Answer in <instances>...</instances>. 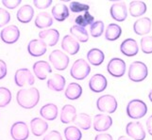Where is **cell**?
Segmentation results:
<instances>
[{"mask_svg":"<svg viewBox=\"0 0 152 140\" xmlns=\"http://www.w3.org/2000/svg\"><path fill=\"white\" fill-rule=\"evenodd\" d=\"M43 140H62L61 134L58 131H51L44 137Z\"/></svg>","mask_w":152,"mask_h":140,"instance_id":"7bdbcfd3","label":"cell"},{"mask_svg":"<svg viewBox=\"0 0 152 140\" xmlns=\"http://www.w3.org/2000/svg\"><path fill=\"white\" fill-rule=\"evenodd\" d=\"M122 34V28L116 24H110L105 31V39L110 41L116 40Z\"/></svg>","mask_w":152,"mask_h":140,"instance_id":"1f68e13d","label":"cell"},{"mask_svg":"<svg viewBox=\"0 0 152 140\" xmlns=\"http://www.w3.org/2000/svg\"><path fill=\"white\" fill-rule=\"evenodd\" d=\"M148 99H149V101L152 102V89L149 91V93H148Z\"/></svg>","mask_w":152,"mask_h":140,"instance_id":"c3c4849f","label":"cell"},{"mask_svg":"<svg viewBox=\"0 0 152 140\" xmlns=\"http://www.w3.org/2000/svg\"><path fill=\"white\" fill-rule=\"evenodd\" d=\"M120 51L123 55L129 58L136 56L139 52L137 41L134 39H126L120 45Z\"/></svg>","mask_w":152,"mask_h":140,"instance_id":"ac0fdd59","label":"cell"},{"mask_svg":"<svg viewBox=\"0 0 152 140\" xmlns=\"http://www.w3.org/2000/svg\"><path fill=\"white\" fill-rule=\"evenodd\" d=\"M65 97L69 100H77L82 94V87L77 83H70L65 89Z\"/></svg>","mask_w":152,"mask_h":140,"instance_id":"f1b7e54d","label":"cell"},{"mask_svg":"<svg viewBox=\"0 0 152 140\" xmlns=\"http://www.w3.org/2000/svg\"><path fill=\"white\" fill-rule=\"evenodd\" d=\"M133 30L136 35H146L151 30V20L148 17H144L136 20L133 25Z\"/></svg>","mask_w":152,"mask_h":140,"instance_id":"ffe728a7","label":"cell"},{"mask_svg":"<svg viewBox=\"0 0 152 140\" xmlns=\"http://www.w3.org/2000/svg\"><path fill=\"white\" fill-rule=\"evenodd\" d=\"M33 4L37 9H45L50 7V5L52 4V0H34Z\"/></svg>","mask_w":152,"mask_h":140,"instance_id":"60d3db41","label":"cell"},{"mask_svg":"<svg viewBox=\"0 0 152 140\" xmlns=\"http://www.w3.org/2000/svg\"><path fill=\"white\" fill-rule=\"evenodd\" d=\"M129 14L132 17H140L146 12V5L143 1H139V0H134L129 3Z\"/></svg>","mask_w":152,"mask_h":140,"instance_id":"83f0119b","label":"cell"},{"mask_svg":"<svg viewBox=\"0 0 152 140\" xmlns=\"http://www.w3.org/2000/svg\"><path fill=\"white\" fill-rule=\"evenodd\" d=\"M113 125V118L105 114H97L94 118V129L99 133L106 132Z\"/></svg>","mask_w":152,"mask_h":140,"instance_id":"7c38bea8","label":"cell"},{"mask_svg":"<svg viewBox=\"0 0 152 140\" xmlns=\"http://www.w3.org/2000/svg\"><path fill=\"white\" fill-rule=\"evenodd\" d=\"M64 136L66 140H81L82 133L77 126H68L64 129Z\"/></svg>","mask_w":152,"mask_h":140,"instance_id":"836d02e7","label":"cell"},{"mask_svg":"<svg viewBox=\"0 0 152 140\" xmlns=\"http://www.w3.org/2000/svg\"><path fill=\"white\" fill-rule=\"evenodd\" d=\"M126 133L134 140H145V132L142 125V123L139 121H132L129 122L126 126Z\"/></svg>","mask_w":152,"mask_h":140,"instance_id":"8fae6325","label":"cell"},{"mask_svg":"<svg viewBox=\"0 0 152 140\" xmlns=\"http://www.w3.org/2000/svg\"><path fill=\"white\" fill-rule=\"evenodd\" d=\"M117 101L113 95H103L96 101V107L100 112L113 114L117 109Z\"/></svg>","mask_w":152,"mask_h":140,"instance_id":"5b68a950","label":"cell"},{"mask_svg":"<svg viewBox=\"0 0 152 140\" xmlns=\"http://www.w3.org/2000/svg\"><path fill=\"white\" fill-rule=\"evenodd\" d=\"M118 140H130L129 137H127V136H120L119 138H118Z\"/></svg>","mask_w":152,"mask_h":140,"instance_id":"7dc6e473","label":"cell"},{"mask_svg":"<svg viewBox=\"0 0 152 140\" xmlns=\"http://www.w3.org/2000/svg\"><path fill=\"white\" fill-rule=\"evenodd\" d=\"M87 59L90 64L94 66H99L103 63V61L105 59V55L100 49L93 48L88 51Z\"/></svg>","mask_w":152,"mask_h":140,"instance_id":"4316f807","label":"cell"},{"mask_svg":"<svg viewBox=\"0 0 152 140\" xmlns=\"http://www.w3.org/2000/svg\"><path fill=\"white\" fill-rule=\"evenodd\" d=\"M53 25V18L48 12H40L35 19L36 27L43 29L45 27H49Z\"/></svg>","mask_w":152,"mask_h":140,"instance_id":"4dcf8cb0","label":"cell"},{"mask_svg":"<svg viewBox=\"0 0 152 140\" xmlns=\"http://www.w3.org/2000/svg\"><path fill=\"white\" fill-rule=\"evenodd\" d=\"M110 13L113 20L117 22H124L128 17V9L125 2L113 3L110 9Z\"/></svg>","mask_w":152,"mask_h":140,"instance_id":"4fadbf2b","label":"cell"},{"mask_svg":"<svg viewBox=\"0 0 152 140\" xmlns=\"http://www.w3.org/2000/svg\"><path fill=\"white\" fill-rule=\"evenodd\" d=\"M39 38L41 40L48 46H55L60 39V33L57 29H45L39 33Z\"/></svg>","mask_w":152,"mask_h":140,"instance_id":"e0dca14e","label":"cell"},{"mask_svg":"<svg viewBox=\"0 0 152 140\" xmlns=\"http://www.w3.org/2000/svg\"><path fill=\"white\" fill-rule=\"evenodd\" d=\"M0 38L5 43L13 44L20 38V30L14 25H9L7 27H4L0 32Z\"/></svg>","mask_w":152,"mask_h":140,"instance_id":"9c48e42d","label":"cell"},{"mask_svg":"<svg viewBox=\"0 0 152 140\" xmlns=\"http://www.w3.org/2000/svg\"><path fill=\"white\" fill-rule=\"evenodd\" d=\"M148 74V69L144 62L134 61L129 65V78L132 82H142Z\"/></svg>","mask_w":152,"mask_h":140,"instance_id":"3957f363","label":"cell"},{"mask_svg":"<svg viewBox=\"0 0 152 140\" xmlns=\"http://www.w3.org/2000/svg\"><path fill=\"white\" fill-rule=\"evenodd\" d=\"M10 136L13 140H27L29 136V130L24 121L14 122L10 127Z\"/></svg>","mask_w":152,"mask_h":140,"instance_id":"ba28073f","label":"cell"},{"mask_svg":"<svg viewBox=\"0 0 152 140\" xmlns=\"http://www.w3.org/2000/svg\"><path fill=\"white\" fill-rule=\"evenodd\" d=\"M61 48L69 55H76L80 51V43L70 35H66L62 39Z\"/></svg>","mask_w":152,"mask_h":140,"instance_id":"d6986e66","label":"cell"},{"mask_svg":"<svg viewBox=\"0 0 152 140\" xmlns=\"http://www.w3.org/2000/svg\"><path fill=\"white\" fill-rule=\"evenodd\" d=\"M34 16V9L30 5H24L21 7L16 14L17 20L22 24H28Z\"/></svg>","mask_w":152,"mask_h":140,"instance_id":"7402d4cb","label":"cell"},{"mask_svg":"<svg viewBox=\"0 0 152 140\" xmlns=\"http://www.w3.org/2000/svg\"><path fill=\"white\" fill-rule=\"evenodd\" d=\"M95 140H113V136L110 134H98L95 137Z\"/></svg>","mask_w":152,"mask_h":140,"instance_id":"f6af8a7d","label":"cell"},{"mask_svg":"<svg viewBox=\"0 0 152 140\" xmlns=\"http://www.w3.org/2000/svg\"><path fill=\"white\" fill-rule=\"evenodd\" d=\"M126 112H127L129 118H133V120H139V118H142L146 115L148 106L142 100L134 99L128 103Z\"/></svg>","mask_w":152,"mask_h":140,"instance_id":"7a4b0ae2","label":"cell"},{"mask_svg":"<svg viewBox=\"0 0 152 140\" xmlns=\"http://www.w3.org/2000/svg\"><path fill=\"white\" fill-rule=\"evenodd\" d=\"M51 13L53 18L56 21H58V22H64V20L69 17V9H68L66 5L61 3L55 5L52 8Z\"/></svg>","mask_w":152,"mask_h":140,"instance_id":"484cf974","label":"cell"},{"mask_svg":"<svg viewBox=\"0 0 152 140\" xmlns=\"http://www.w3.org/2000/svg\"><path fill=\"white\" fill-rule=\"evenodd\" d=\"M94 20H95V18H94L93 15H91L90 12H85L84 14L78 15L75 19V22H76V25H78V27H85L86 25H92L94 23Z\"/></svg>","mask_w":152,"mask_h":140,"instance_id":"e575fe53","label":"cell"},{"mask_svg":"<svg viewBox=\"0 0 152 140\" xmlns=\"http://www.w3.org/2000/svg\"><path fill=\"white\" fill-rule=\"evenodd\" d=\"M70 32L80 43H86L89 40V35L85 27H81L75 25L70 28Z\"/></svg>","mask_w":152,"mask_h":140,"instance_id":"d6a6232c","label":"cell"},{"mask_svg":"<svg viewBox=\"0 0 152 140\" xmlns=\"http://www.w3.org/2000/svg\"><path fill=\"white\" fill-rule=\"evenodd\" d=\"M12 101V92L7 87H0V107L7 106Z\"/></svg>","mask_w":152,"mask_h":140,"instance_id":"d590c367","label":"cell"},{"mask_svg":"<svg viewBox=\"0 0 152 140\" xmlns=\"http://www.w3.org/2000/svg\"><path fill=\"white\" fill-rule=\"evenodd\" d=\"M10 21V14L8 10L0 8V27L6 25Z\"/></svg>","mask_w":152,"mask_h":140,"instance_id":"ab89813d","label":"cell"},{"mask_svg":"<svg viewBox=\"0 0 152 140\" xmlns=\"http://www.w3.org/2000/svg\"><path fill=\"white\" fill-rule=\"evenodd\" d=\"M107 71L113 77H122L126 72V63L121 58H114L109 61L107 65Z\"/></svg>","mask_w":152,"mask_h":140,"instance_id":"30bf717a","label":"cell"},{"mask_svg":"<svg viewBox=\"0 0 152 140\" xmlns=\"http://www.w3.org/2000/svg\"><path fill=\"white\" fill-rule=\"evenodd\" d=\"M91 71V67L84 59H77L74 62L70 70V74L76 80H84Z\"/></svg>","mask_w":152,"mask_h":140,"instance_id":"277c9868","label":"cell"},{"mask_svg":"<svg viewBox=\"0 0 152 140\" xmlns=\"http://www.w3.org/2000/svg\"><path fill=\"white\" fill-rule=\"evenodd\" d=\"M14 82L18 87H23L26 86H32L35 83L34 75L28 69L23 68L16 71L14 74Z\"/></svg>","mask_w":152,"mask_h":140,"instance_id":"52a82bcc","label":"cell"},{"mask_svg":"<svg viewBox=\"0 0 152 140\" xmlns=\"http://www.w3.org/2000/svg\"><path fill=\"white\" fill-rule=\"evenodd\" d=\"M7 75V64L4 60L0 59V80L5 78Z\"/></svg>","mask_w":152,"mask_h":140,"instance_id":"ee69618b","label":"cell"},{"mask_svg":"<svg viewBox=\"0 0 152 140\" xmlns=\"http://www.w3.org/2000/svg\"><path fill=\"white\" fill-rule=\"evenodd\" d=\"M77 117V110L74 105H65L61 111V121L64 124H68L74 121Z\"/></svg>","mask_w":152,"mask_h":140,"instance_id":"d4e9b609","label":"cell"},{"mask_svg":"<svg viewBox=\"0 0 152 140\" xmlns=\"http://www.w3.org/2000/svg\"><path fill=\"white\" fill-rule=\"evenodd\" d=\"M58 107L54 103H46L44 106L41 107L40 109V115L42 118H44V120L46 121H54L58 117Z\"/></svg>","mask_w":152,"mask_h":140,"instance_id":"cb8c5ba5","label":"cell"},{"mask_svg":"<svg viewBox=\"0 0 152 140\" xmlns=\"http://www.w3.org/2000/svg\"><path fill=\"white\" fill-rule=\"evenodd\" d=\"M108 86L107 78L103 74H96L91 77V79L89 80V87L93 92L100 93L106 89Z\"/></svg>","mask_w":152,"mask_h":140,"instance_id":"5bb4252c","label":"cell"},{"mask_svg":"<svg viewBox=\"0 0 152 140\" xmlns=\"http://www.w3.org/2000/svg\"><path fill=\"white\" fill-rule=\"evenodd\" d=\"M141 49L145 54H152V37L145 36L141 39Z\"/></svg>","mask_w":152,"mask_h":140,"instance_id":"f35d334b","label":"cell"},{"mask_svg":"<svg viewBox=\"0 0 152 140\" xmlns=\"http://www.w3.org/2000/svg\"><path fill=\"white\" fill-rule=\"evenodd\" d=\"M49 61L58 71H64L69 64V58L61 50H54L48 56Z\"/></svg>","mask_w":152,"mask_h":140,"instance_id":"8992f818","label":"cell"},{"mask_svg":"<svg viewBox=\"0 0 152 140\" xmlns=\"http://www.w3.org/2000/svg\"><path fill=\"white\" fill-rule=\"evenodd\" d=\"M31 132L35 136H41L48 131V124L45 120L41 118H34L30 121Z\"/></svg>","mask_w":152,"mask_h":140,"instance_id":"44dd1931","label":"cell"},{"mask_svg":"<svg viewBox=\"0 0 152 140\" xmlns=\"http://www.w3.org/2000/svg\"><path fill=\"white\" fill-rule=\"evenodd\" d=\"M48 87L53 91H62L65 87V78L61 74H55L48 80Z\"/></svg>","mask_w":152,"mask_h":140,"instance_id":"603a6c76","label":"cell"},{"mask_svg":"<svg viewBox=\"0 0 152 140\" xmlns=\"http://www.w3.org/2000/svg\"><path fill=\"white\" fill-rule=\"evenodd\" d=\"M69 9L73 13H80L85 12L90 9V6L87 4H82L77 1H73L69 5Z\"/></svg>","mask_w":152,"mask_h":140,"instance_id":"74e56055","label":"cell"},{"mask_svg":"<svg viewBox=\"0 0 152 140\" xmlns=\"http://www.w3.org/2000/svg\"><path fill=\"white\" fill-rule=\"evenodd\" d=\"M16 101L21 107L25 109H31L38 105L40 101V92L36 87L22 89L17 92Z\"/></svg>","mask_w":152,"mask_h":140,"instance_id":"6da1fadb","label":"cell"},{"mask_svg":"<svg viewBox=\"0 0 152 140\" xmlns=\"http://www.w3.org/2000/svg\"><path fill=\"white\" fill-rule=\"evenodd\" d=\"M146 129L150 136H152V115L146 120Z\"/></svg>","mask_w":152,"mask_h":140,"instance_id":"bcb514c9","label":"cell"},{"mask_svg":"<svg viewBox=\"0 0 152 140\" xmlns=\"http://www.w3.org/2000/svg\"><path fill=\"white\" fill-rule=\"evenodd\" d=\"M103 32H104V23L102 21H96V22H94L91 25L90 33L92 35V37L98 38L103 34Z\"/></svg>","mask_w":152,"mask_h":140,"instance_id":"8d00e7d4","label":"cell"},{"mask_svg":"<svg viewBox=\"0 0 152 140\" xmlns=\"http://www.w3.org/2000/svg\"><path fill=\"white\" fill-rule=\"evenodd\" d=\"M21 0H3L2 4L4 5L5 7L10 9H13L15 8H17L19 5L21 4Z\"/></svg>","mask_w":152,"mask_h":140,"instance_id":"b9f144b4","label":"cell"},{"mask_svg":"<svg viewBox=\"0 0 152 140\" xmlns=\"http://www.w3.org/2000/svg\"><path fill=\"white\" fill-rule=\"evenodd\" d=\"M46 44L41 40H32L28 44V52L31 56L38 58L46 53Z\"/></svg>","mask_w":152,"mask_h":140,"instance_id":"2e32d148","label":"cell"},{"mask_svg":"<svg viewBox=\"0 0 152 140\" xmlns=\"http://www.w3.org/2000/svg\"><path fill=\"white\" fill-rule=\"evenodd\" d=\"M74 123L77 128L81 129V130L87 131L92 126V118L88 114L80 113V114H78V115H77L76 118L74 120Z\"/></svg>","mask_w":152,"mask_h":140,"instance_id":"f546056e","label":"cell"},{"mask_svg":"<svg viewBox=\"0 0 152 140\" xmlns=\"http://www.w3.org/2000/svg\"><path fill=\"white\" fill-rule=\"evenodd\" d=\"M33 72L39 80H45L48 75L52 72V69L48 62L40 60L33 64Z\"/></svg>","mask_w":152,"mask_h":140,"instance_id":"9a60e30c","label":"cell"}]
</instances>
